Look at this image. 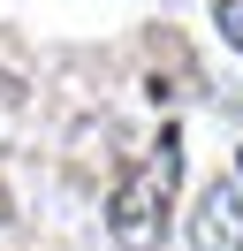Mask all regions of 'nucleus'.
Instances as JSON below:
<instances>
[{
    "label": "nucleus",
    "mask_w": 243,
    "mask_h": 251,
    "mask_svg": "<svg viewBox=\"0 0 243 251\" xmlns=\"http://www.w3.org/2000/svg\"><path fill=\"white\" fill-rule=\"evenodd\" d=\"M175 175H182V137L160 129L152 152L106 190V236L122 251H167V221H175Z\"/></svg>",
    "instance_id": "f257e3e1"
},
{
    "label": "nucleus",
    "mask_w": 243,
    "mask_h": 251,
    "mask_svg": "<svg viewBox=\"0 0 243 251\" xmlns=\"http://www.w3.org/2000/svg\"><path fill=\"white\" fill-rule=\"evenodd\" d=\"M190 251H243V190L213 175L190 205Z\"/></svg>",
    "instance_id": "f03ea898"
},
{
    "label": "nucleus",
    "mask_w": 243,
    "mask_h": 251,
    "mask_svg": "<svg viewBox=\"0 0 243 251\" xmlns=\"http://www.w3.org/2000/svg\"><path fill=\"white\" fill-rule=\"evenodd\" d=\"M220 31H228V38L243 46V0H220Z\"/></svg>",
    "instance_id": "7ed1b4c3"
},
{
    "label": "nucleus",
    "mask_w": 243,
    "mask_h": 251,
    "mask_svg": "<svg viewBox=\"0 0 243 251\" xmlns=\"http://www.w3.org/2000/svg\"><path fill=\"white\" fill-rule=\"evenodd\" d=\"M8 99H15V84H8V76H0V107H8Z\"/></svg>",
    "instance_id": "20e7f679"
}]
</instances>
